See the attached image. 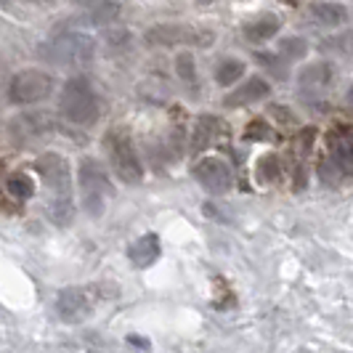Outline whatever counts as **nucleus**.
I'll use <instances>...</instances> for the list:
<instances>
[{"label":"nucleus","mask_w":353,"mask_h":353,"mask_svg":"<svg viewBox=\"0 0 353 353\" xmlns=\"http://www.w3.org/2000/svg\"><path fill=\"white\" fill-rule=\"evenodd\" d=\"M35 170L46 181L48 189V212H51L53 223L67 226L74 215V202H72V170L70 162L61 154H43L35 162Z\"/></svg>","instance_id":"1"},{"label":"nucleus","mask_w":353,"mask_h":353,"mask_svg":"<svg viewBox=\"0 0 353 353\" xmlns=\"http://www.w3.org/2000/svg\"><path fill=\"white\" fill-rule=\"evenodd\" d=\"M59 112L74 125H93L101 114V101L88 77H70L59 96Z\"/></svg>","instance_id":"2"},{"label":"nucleus","mask_w":353,"mask_h":353,"mask_svg":"<svg viewBox=\"0 0 353 353\" xmlns=\"http://www.w3.org/2000/svg\"><path fill=\"white\" fill-rule=\"evenodd\" d=\"M104 149L114 176L120 178L123 183H128V186L141 183L143 168H141V159H139V152L133 146V139L128 133V128H120V125L117 128H109L104 136Z\"/></svg>","instance_id":"3"},{"label":"nucleus","mask_w":353,"mask_h":353,"mask_svg":"<svg viewBox=\"0 0 353 353\" xmlns=\"http://www.w3.org/2000/svg\"><path fill=\"white\" fill-rule=\"evenodd\" d=\"M93 53H96L93 37L83 32H61L43 46V56L61 67H85L93 61Z\"/></svg>","instance_id":"4"},{"label":"nucleus","mask_w":353,"mask_h":353,"mask_svg":"<svg viewBox=\"0 0 353 353\" xmlns=\"http://www.w3.org/2000/svg\"><path fill=\"white\" fill-rule=\"evenodd\" d=\"M77 183H80V199L85 212L90 218H99L106 208V199L112 196V183L106 178V170L96 159L85 157L77 170Z\"/></svg>","instance_id":"5"},{"label":"nucleus","mask_w":353,"mask_h":353,"mask_svg":"<svg viewBox=\"0 0 353 353\" xmlns=\"http://www.w3.org/2000/svg\"><path fill=\"white\" fill-rule=\"evenodd\" d=\"M215 35L210 30H194L186 24H157L146 30L143 43L149 48H173V46H196V48H210Z\"/></svg>","instance_id":"6"},{"label":"nucleus","mask_w":353,"mask_h":353,"mask_svg":"<svg viewBox=\"0 0 353 353\" xmlns=\"http://www.w3.org/2000/svg\"><path fill=\"white\" fill-rule=\"evenodd\" d=\"M53 77L43 70H21L8 80V99L17 106L40 104L51 96Z\"/></svg>","instance_id":"7"},{"label":"nucleus","mask_w":353,"mask_h":353,"mask_svg":"<svg viewBox=\"0 0 353 353\" xmlns=\"http://www.w3.org/2000/svg\"><path fill=\"white\" fill-rule=\"evenodd\" d=\"M99 301H101L99 287H67L56 298V314L70 324H77L93 314Z\"/></svg>","instance_id":"8"},{"label":"nucleus","mask_w":353,"mask_h":353,"mask_svg":"<svg viewBox=\"0 0 353 353\" xmlns=\"http://www.w3.org/2000/svg\"><path fill=\"white\" fill-rule=\"evenodd\" d=\"M192 173H194L196 183H199V186H205L210 194H223V192H229L231 181H234L231 168L223 162V159H218V157L199 159Z\"/></svg>","instance_id":"9"},{"label":"nucleus","mask_w":353,"mask_h":353,"mask_svg":"<svg viewBox=\"0 0 353 353\" xmlns=\"http://www.w3.org/2000/svg\"><path fill=\"white\" fill-rule=\"evenodd\" d=\"M53 130V120L46 112H32V114H21L11 123V139L17 143H32L43 136H48Z\"/></svg>","instance_id":"10"},{"label":"nucleus","mask_w":353,"mask_h":353,"mask_svg":"<svg viewBox=\"0 0 353 353\" xmlns=\"http://www.w3.org/2000/svg\"><path fill=\"white\" fill-rule=\"evenodd\" d=\"M268 93H271L268 80H263L261 74H252V77H248V83L236 85V88L223 99V106H229V109H242V106H250V104H255V101H263Z\"/></svg>","instance_id":"11"},{"label":"nucleus","mask_w":353,"mask_h":353,"mask_svg":"<svg viewBox=\"0 0 353 353\" xmlns=\"http://www.w3.org/2000/svg\"><path fill=\"white\" fill-rule=\"evenodd\" d=\"M335 83V67L330 61H314L308 67H303L301 74H298V85H301L303 93H324Z\"/></svg>","instance_id":"12"},{"label":"nucleus","mask_w":353,"mask_h":353,"mask_svg":"<svg viewBox=\"0 0 353 353\" xmlns=\"http://www.w3.org/2000/svg\"><path fill=\"white\" fill-rule=\"evenodd\" d=\"M77 6L83 11V21L93 27H109L123 14V6L117 0H77Z\"/></svg>","instance_id":"13"},{"label":"nucleus","mask_w":353,"mask_h":353,"mask_svg":"<svg viewBox=\"0 0 353 353\" xmlns=\"http://www.w3.org/2000/svg\"><path fill=\"white\" fill-rule=\"evenodd\" d=\"M279 30H282V19L276 17V14H261V17L248 19V21L242 24V35H245V40L252 43V46L268 43L271 37L279 35Z\"/></svg>","instance_id":"14"},{"label":"nucleus","mask_w":353,"mask_h":353,"mask_svg":"<svg viewBox=\"0 0 353 353\" xmlns=\"http://www.w3.org/2000/svg\"><path fill=\"white\" fill-rule=\"evenodd\" d=\"M223 130H226V128H223V123H221L218 117L202 114L194 125V133H192V154H199V152H205L208 146H212L215 139H218Z\"/></svg>","instance_id":"15"},{"label":"nucleus","mask_w":353,"mask_h":353,"mask_svg":"<svg viewBox=\"0 0 353 353\" xmlns=\"http://www.w3.org/2000/svg\"><path fill=\"white\" fill-rule=\"evenodd\" d=\"M128 258L133 261V265H152L159 258V242L154 234L139 236L130 248H128Z\"/></svg>","instance_id":"16"},{"label":"nucleus","mask_w":353,"mask_h":353,"mask_svg":"<svg viewBox=\"0 0 353 353\" xmlns=\"http://www.w3.org/2000/svg\"><path fill=\"white\" fill-rule=\"evenodd\" d=\"M311 17L321 27H340L343 21H348V8L340 6V3L324 0V3H314L311 6Z\"/></svg>","instance_id":"17"},{"label":"nucleus","mask_w":353,"mask_h":353,"mask_svg":"<svg viewBox=\"0 0 353 353\" xmlns=\"http://www.w3.org/2000/svg\"><path fill=\"white\" fill-rule=\"evenodd\" d=\"M245 70L248 67L239 59H221L218 67H215V80H218V85H234L245 74Z\"/></svg>","instance_id":"18"},{"label":"nucleus","mask_w":353,"mask_h":353,"mask_svg":"<svg viewBox=\"0 0 353 353\" xmlns=\"http://www.w3.org/2000/svg\"><path fill=\"white\" fill-rule=\"evenodd\" d=\"M6 192L19 199V202H24V199H30V196L35 194V181L27 176V173H14V176H8L6 181Z\"/></svg>","instance_id":"19"},{"label":"nucleus","mask_w":353,"mask_h":353,"mask_svg":"<svg viewBox=\"0 0 353 353\" xmlns=\"http://www.w3.org/2000/svg\"><path fill=\"white\" fill-rule=\"evenodd\" d=\"M176 72L178 77H181V83L192 90V93H196V64H194V56L189 51L176 56Z\"/></svg>","instance_id":"20"},{"label":"nucleus","mask_w":353,"mask_h":353,"mask_svg":"<svg viewBox=\"0 0 353 353\" xmlns=\"http://www.w3.org/2000/svg\"><path fill=\"white\" fill-rule=\"evenodd\" d=\"M255 176L261 183H276L282 178V162L276 154H263L258 159V168H255Z\"/></svg>","instance_id":"21"},{"label":"nucleus","mask_w":353,"mask_h":353,"mask_svg":"<svg viewBox=\"0 0 353 353\" xmlns=\"http://www.w3.org/2000/svg\"><path fill=\"white\" fill-rule=\"evenodd\" d=\"M314 141H316V128H303L301 133L295 136V141H292V149H295V157L298 162L311 154V149H314Z\"/></svg>","instance_id":"22"},{"label":"nucleus","mask_w":353,"mask_h":353,"mask_svg":"<svg viewBox=\"0 0 353 353\" xmlns=\"http://www.w3.org/2000/svg\"><path fill=\"white\" fill-rule=\"evenodd\" d=\"M305 51H308V43L303 37H284L282 43H279V53H282V59H287V61L303 59Z\"/></svg>","instance_id":"23"},{"label":"nucleus","mask_w":353,"mask_h":353,"mask_svg":"<svg viewBox=\"0 0 353 353\" xmlns=\"http://www.w3.org/2000/svg\"><path fill=\"white\" fill-rule=\"evenodd\" d=\"M245 139L248 141H268V139H276L274 130L268 128L265 120H252V123L245 128Z\"/></svg>","instance_id":"24"},{"label":"nucleus","mask_w":353,"mask_h":353,"mask_svg":"<svg viewBox=\"0 0 353 353\" xmlns=\"http://www.w3.org/2000/svg\"><path fill=\"white\" fill-rule=\"evenodd\" d=\"M321 51H340V53H351L353 51V35H337L321 40Z\"/></svg>","instance_id":"25"},{"label":"nucleus","mask_w":353,"mask_h":353,"mask_svg":"<svg viewBox=\"0 0 353 353\" xmlns=\"http://www.w3.org/2000/svg\"><path fill=\"white\" fill-rule=\"evenodd\" d=\"M255 59H258L263 67H268L271 72H276L279 77H284V67H282V64L287 61V59H279V56H274V53H255Z\"/></svg>","instance_id":"26"},{"label":"nucleus","mask_w":353,"mask_h":353,"mask_svg":"<svg viewBox=\"0 0 353 353\" xmlns=\"http://www.w3.org/2000/svg\"><path fill=\"white\" fill-rule=\"evenodd\" d=\"M106 43L112 46V48H128V43H130V32L128 30H114V32H109L106 35Z\"/></svg>","instance_id":"27"},{"label":"nucleus","mask_w":353,"mask_h":353,"mask_svg":"<svg viewBox=\"0 0 353 353\" xmlns=\"http://www.w3.org/2000/svg\"><path fill=\"white\" fill-rule=\"evenodd\" d=\"M271 114H274V117H276V120H279L282 125H292V123H295L292 112H287V109H284V106H279V104L271 106Z\"/></svg>","instance_id":"28"},{"label":"nucleus","mask_w":353,"mask_h":353,"mask_svg":"<svg viewBox=\"0 0 353 353\" xmlns=\"http://www.w3.org/2000/svg\"><path fill=\"white\" fill-rule=\"evenodd\" d=\"M6 61H3V59H0V88H3V85H6Z\"/></svg>","instance_id":"29"},{"label":"nucleus","mask_w":353,"mask_h":353,"mask_svg":"<svg viewBox=\"0 0 353 353\" xmlns=\"http://www.w3.org/2000/svg\"><path fill=\"white\" fill-rule=\"evenodd\" d=\"M130 343H136V345H143V348L149 345V340H141V337H136V335H130Z\"/></svg>","instance_id":"30"},{"label":"nucleus","mask_w":353,"mask_h":353,"mask_svg":"<svg viewBox=\"0 0 353 353\" xmlns=\"http://www.w3.org/2000/svg\"><path fill=\"white\" fill-rule=\"evenodd\" d=\"M284 6H290V8H295V6H301V0H279Z\"/></svg>","instance_id":"31"},{"label":"nucleus","mask_w":353,"mask_h":353,"mask_svg":"<svg viewBox=\"0 0 353 353\" xmlns=\"http://www.w3.org/2000/svg\"><path fill=\"white\" fill-rule=\"evenodd\" d=\"M199 6H210V3H215V0H196Z\"/></svg>","instance_id":"32"},{"label":"nucleus","mask_w":353,"mask_h":353,"mask_svg":"<svg viewBox=\"0 0 353 353\" xmlns=\"http://www.w3.org/2000/svg\"><path fill=\"white\" fill-rule=\"evenodd\" d=\"M30 3H48V0H30Z\"/></svg>","instance_id":"33"},{"label":"nucleus","mask_w":353,"mask_h":353,"mask_svg":"<svg viewBox=\"0 0 353 353\" xmlns=\"http://www.w3.org/2000/svg\"><path fill=\"white\" fill-rule=\"evenodd\" d=\"M348 99H351V101H353V88H351V90H348Z\"/></svg>","instance_id":"34"},{"label":"nucleus","mask_w":353,"mask_h":353,"mask_svg":"<svg viewBox=\"0 0 353 353\" xmlns=\"http://www.w3.org/2000/svg\"><path fill=\"white\" fill-rule=\"evenodd\" d=\"M0 3H8V0H0Z\"/></svg>","instance_id":"35"}]
</instances>
